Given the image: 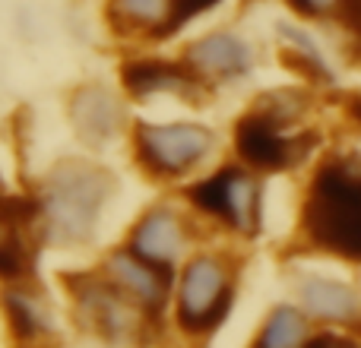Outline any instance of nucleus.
<instances>
[{
	"label": "nucleus",
	"instance_id": "obj_1",
	"mask_svg": "<svg viewBox=\"0 0 361 348\" xmlns=\"http://www.w3.org/2000/svg\"><path fill=\"white\" fill-rule=\"evenodd\" d=\"M301 231L317 250L361 263V165L333 159L314 174L301 206Z\"/></svg>",
	"mask_w": 361,
	"mask_h": 348
},
{
	"label": "nucleus",
	"instance_id": "obj_2",
	"mask_svg": "<svg viewBox=\"0 0 361 348\" xmlns=\"http://www.w3.org/2000/svg\"><path fill=\"white\" fill-rule=\"evenodd\" d=\"M118 180L102 165L70 159L44 180L42 212L48 218V237L54 244H82L95 231L102 206L114 193Z\"/></svg>",
	"mask_w": 361,
	"mask_h": 348
},
{
	"label": "nucleus",
	"instance_id": "obj_3",
	"mask_svg": "<svg viewBox=\"0 0 361 348\" xmlns=\"http://www.w3.org/2000/svg\"><path fill=\"white\" fill-rule=\"evenodd\" d=\"M231 304V269L225 260L200 254L187 263L178 288V326L187 336H209Z\"/></svg>",
	"mask_w": 361,
	"mask_h": 348
},
{
	"label": "nucleus",
	"instance_id": "obj_4",
	"mask_svg": "<svg viewBox=\"0 0 361 348\" xmlns=\"http://www.w3.org/2000/svg\"><path fill=\"white\" fill-rule=\"evenodd\" d=\"M286 120L276 118L267 105H257L235 124V152L244 165L257 171H286L295 162H301L307 146H314V137H286Z\"/></svg>",
	"mask_w": 361,
	"mask_h": 348
},
{
	"label": "nucleus",
	"instance_id": "obj_5",
	"mask_svg": "<svg viewBox=\"0 0 361 348\" xmlns=\"http://www.w3.org/2000/svg\"><path fill=\"white\" fill-rule=\"evenodd\" d=\"M137 156L146 171L159 178H175L203 162L216 137L197 124H140L137 127Z\"/></svg>",
	"mask_w": 361,
	"mask_h": 348
},
{
	"label": "nucleus",
	"instance_id": "obj_6",
	"mask_svg": "<svg viewBox=\"0 0 361 348\" xmlns=\"http://www.w3.org/2000/svg\"><path fill=\"white\" fill-rule=\"evenodd\" d=\"M187 199L241 235H257L260 228V187L250 174L238 168H222L212 178L193 184L187 190Z\"/></svg>",
	"mask_w": 361,
	"mask_h": 348
},
{
	"label": "nucleus",
	"instance_id": "obj_7",
	"mask_svg": "<svg viewBox=\"0 0 361 348\" xmlns=\"http://www.w3.org/2000/svg\"><path fill=\"white\" fill-rule=\"evenodd\" d=\"M63 285L80 301L82 320H89L99 336L105 339H137L140 336V313L130 307V301L121 298V288H111L99 279H70L63 275Z\"/></svg>",
	"mask_w": 361,
	"mask_h": 348
},
{
	"label": "nucleus",
	"instance_id": "obj_8",
	"mask_svg": "<svg viewBox=\"0 0 361 348\" xmlns=\"http://www.w3.org/2000/svg\"><path fill=\"white\" fill-rule=\"evenodd\" d=\"M121 82L133 99H152L156 92H175L197 101L200 73L171 61H130L121 67Z\"/></svg>",
	"mask_w": 361,
	"mask_h": 348
},
{
	"label": "nucleus",
	"instance_id": "obj_9",
	"mask_svg": "<svg viewBox=\"0 0 361 348\" xmlns=\"http://www.w3.org/2000/svg\"><path fill=\"white\" fill-rule=\"evenodd\" d=\"M121 101L105 86H82L70 99V124L76 137L89 146H105L121 130Z\"/></svg>",
	"mask_w": 361,
	"mask_h": 348
},
{
	"label": "nucleus",
	"instance_id": "obj_10",
	"mask_svg": "<svg viewBox=\"0 0 361 348\" xmlns=\"http://www.w3.org/2000/svg\"><path fill=\"white\" fill-rule=\"evenodd\" d=\"M108 275L114 279V285L121 292H127L130 298H137L146 311H159L169 298V275L162 273L159 263L143 260L133 250H118V254L108 256L105 263Z\"/></svg>",
	"mask_w": 361,
	"mask_h": 348
},
{
	"label": "nucleus",
	"instance_id": "obj_11",
	"mask_svg": "<svg viewBox=\"0 0 361 348\" xmlns=\"http://www.w3.org/2000/svg\"><path fill=\"white\" fill-rule=\"evenodd\" d=\"M187 63L197 73L206 76H222V80H235L244 76L254 63L250 48L231 32H212V35L200 38L190 51H187Z\"/></svg>",
	"mask_w": 361,
	"mask_h": 348
},
{
	"label": "nucleus",
	"instance_id": "obj_12",
	"mask_svg": "<svg viewBox=\"0 0 361 348\" xmlns=\"http://www.w3.org/2000/svg\"><path fill=\"white\" fill-rule=\"evenodd\" d=\"M180 247H184L180 222L165 209H152L149 216H143V222H140L130 235L133 254H140L149 263H159V266H169L180 254Z\"/></svg>",
	"mask_w": 361,
	"mask_h": 348
},
{
	"label": "nucleus",
	"instance_id": "obj_13",
	"mask_svg": "<svg viewBox=\"0 0 361 348\" xmlns=\"http://www.w3.org/2000/svg\"><path fill=\"white\" fill-rule=\"evenodd\" d=\"M301 301H305L311 317L336 320V323L355 317V311H358L355 292L339 285V282H330V279H307L305 285H301Z\"/></svg>",
	"mask_w": 361,
	"mask_h": 348
},
{
	"label": "nucleus",
	"instance_id": "obj_14",
	"mask_svg": "<svg viewBox=\"0 0 361 348\" xmlns=\"http://www.w3.org/2000/svg\"><path fill=\"white\" fill-rule=\"evenodd\" d=\"M171 0H111L108 16L118 32H146L159 38L169 23Z\"/></svg>",
	"mask_w": 361,
	"mask_h": 348
},
{
	"label": "nucleus",
	"instance_id": "obj_15",
	"mask_svg": "<svg viewBox=\"0 0 361 348\" xmlns=\"http://www.w3.org/2000/svg\"><path fill=\"white\" fill-rule=\"evenodd\" d=\"M279 32H282V38H288L286 48H279V61L286 63L292 73H301L311 82H330V70H326L317 44H314L305 32L292 29V25H279Z\"/></svg>",
	"mask_w": 361,
	"mask_h": 348
},
{
	"label": "nucleus",
	"instance_id": "obj_16",
	"mask_svg": "<svg viewBox=\"0 0 361 348\" xmlns=\"http://www.w3.org/2000/svg\"><path fill=\"white\" fill-rule=\"evenodd\" d=\"M4 311L10 320V333L16 342H35L48 323H44V313L38 311V304L23 292H6L4 294Z\"/></svg>",
	"mask_w": 361,
	"mask_h": 348
},
{
	"label": "nucleus",
	"instance_id": "obj_17",
	"mask_svg": "<svg viewBox=\"0 0 361 348\" xmlns=\"http://www.w3.org/2000/svg\"><path fill=\"white\" fill-rule=\"evenodd\" d=\"M307 336V320L301 317L295 307H276L269 313L263 333L257 336V345L263 348H286V345H298Z\"/></svg>",
	"mask_w": 361,
	"mask_h": 348
},
{
	"label": "nucleus",
	"instance_id": "obj_18",
	"mask_svg": "<svg viewBox=\"0 0 361 348\" xmlns=\"http://www.w3.org/2000/svg\"><path fill=\"white\" fill-rule=\"evenodd\" d=\"M32 266V260L25 256L23 244L16 241V231H0V279H19Z\"/></svg>",
	"mask_w": 361,
	"mask_h": 348
},
{
	"label": "nucleus",
	"instance_id": "obj_19",
	"mask_svg": "<svg viewBox=\"0 0 361 348\" xmlns=\"http://www.w3.org/2000/svg\"><path fill=\"white\" fill-rule=\"evenodd\" d=\"M216 4H219V0H171L169 23H165V29H162V35H159V38L175 35V32H178L184 23H190V19H193V16H200V13L212 10Z\"/></svg>",
	"mask_w": 361,
	"mask_h": 348
},
{
	"label": "nucleus",
	"instance_id": "obj_20",
	"mask_svg": "<svg viewBox=\"0 0 361 348\" xmlns=\"http://www.w3.org/2000/svg\"><path fill=\"white\" fill-rule=\"evenodd\" d=\"M339 23H343V29L349 32L352 44H355L352 57L361 61V0H345V4L339 6Z\"/></svg>",
	"mask_w": 361,
	"mask_h": 348
},
{
	"label": "nucleus",
	"instance_id": "obj_21",
	"mask_svg": "<svg viewBox=\"0 0 361 348\" xmlns=\"http://www.w3.org/2000/svg\"><path fill=\"white\" fill-rule=\"evenodd\" d=\"M345 114H349L355 124H361V95H349V99H345Z\"/></svg>",
	"mask_w": 361,
	"mask_h": 348
},
{
	"label": "nucleus",
	"instance_id": "obj_22",
	"mask_svg": "<svg viewBox=\"0 0 361 348\" xmlns=\"http://www.w3.org/2000/svg\"><path fill=\"white\" fill-rule=\"evenodd\" d=\"M288 6H292L295 13H301V16H311V6H307V0H286Z\"/></svg>",
	"mask_w": 361,
	"mask_h": 348
},
{
	"label": "nucleus",
	"instance_id": "obj_23",
	"mask_svg": "<svg viewBox=\"0 0 361 348\" xmlns=\"http://www.w3.org/2000/svg\"><path fill=\"white\" fill-rule=\"evenodd\" d=\"M336 0H307V6H311V16L314 13H320V10H326V6H333Z\"/></svg>",
	"mask_w": 361,
	"mask_h": 348
}]
</instances>
